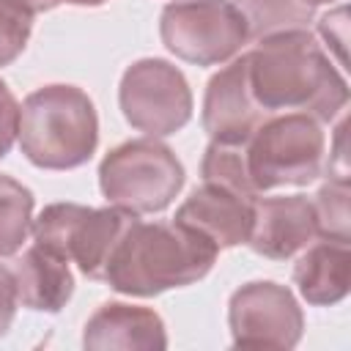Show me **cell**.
<instances>
[{"label":"cell","instance_id":"obj_21","mask_svg":"<svg viewBox=\"0 0 351 351\" xmlns=\"http://www.w3.org/2000/svg\"><path fill=\"white\" fill-rule=\"evenodd\" d=\"M19 104L14 93L0 82V159L11 151L16 134H19Z\"/></svg>","mask_w":351,"mask_h":351},{"label":"cell","instance_id":"obj_13","mask_svg":"<svg viewBox=\"0 0 351 351\" xmlns=\"http://www.w3.org/2000/svg\"><path fill=\"white\" fill-rule=\"evenodd\" d=\"M14 280L19 302L30 310L58 313L74 293V277L69 271V261L33 244L14 263Z\"/></svg>","mask_w":351,"mask_h":351},{"label":"cell","instance_id":"obj_22","mask_svg":"<svg viewBox=\"0 0 351 351\" xmlns=\"http://www.w3.org/2000/svg\"><path fill=\"white\" fill-rule=\"evenodd\" d=\"M321 36L326 38L329 47H335L340 66L346 63V38H348V22H346V5H337L321 19Z\"/></svg>","mask_w":351,"mask_h":351},{"label":"cell","instance_id":"obj_2","mask_svg":"<svg viewBox=\"0 0 351 351\" xmlns=\"http://www.w3.org/2000/svg\"><path fill=\"white\" fill-rule=\"evenodd\" d=\"M217 244L186 222L134 219L104 269V282L121 293L154 296L197 282L217 261Z\"/></svg>","mask_w":351,"mask_h":351},{"label":"cell","instance_id":"obj_25","mask_svg":"<svg viewBox=\"0 0 351 351\" xmlns=\"http://www.w3.org/2000/svg\"><path fill=\"white\" fill-rule=\"evenodd\" d=\"M5 3L19 5V8H25L27 14H41V11H49V8H55V5H60V3H66V0H5Z\"/></svg>","mask_w":351,"mask_h":351},{"label":"cell","instance_id":"obj_5","mask_svg":"<svg viewBox=\"0 0 351 351\" xmlns=\"http://www.w3.org/2000/svg\"><path fill=\"white\" fill-rule=\"evenodd\" d=\"M134 219L137 214L118 206L88 208L77 203H55L33 222V241L69 263H77L90 280H104L110 255Z\"/></svg>","mask_w":351,"mask_h":351},{"label":"cell","instance_id":"obj_16","mask_svg":"<svg viewBox=\"0 0 351 351\" xmlns=\"http://www.w3.org/2000/svg\"><path fill=\"white\" fill-rule=\"evenodd\" d=\"M233 5L241 11L250 36L266 38L302 30L313 19L318 0H233Z\"/></svg>","mask_w":351,"mask_h":351},{"label":"cell","instance_id":"obj_17","mask_svg":"<svg viewBox=\"0 0 351 351\" xmlns=\"http://www.w3.org/2000/svg\"><path fill=\"white\" fill-rule=\"evenodd\" d=\"M33 195L19 181L0 176V255H14L30 233Z\"/></svg>","mask_w":351,"mask_h":351},{"label":"cell","instance_id":"obj_7","mask_svg":"<svg viewBox=\"0 0 351 351\" xmlns=\"http://www.w3.org/2000/svg\"><path fill=\"white\" fill-rule=\"evenodd\" d=\"M165 47L197 66L228 60L250 38L241 11L230 0H178L162 11Z\"/></svg>","mask_w":351,"mask_h":351},{"label":"cell","instance_id":"obj_23","mask_svg":"<svg viewBox=\"0 0 351 351\" xmlns=\"http://www.w3.org/2000/svg\"><path fill=\"white\" fill-rule=\"evenodd\" d=\"M16 304H19V293H16L14 271L0 266V337L8 332V326L16 315Z\"/></svg>","mask_w":351,"mask_h":351},{"label":"cell","instance_id":"obj_8","mask_svg":"<svg viewBox=\"0 0 351 351\" xmlns=\"http://www.w3.org/2000/svg\"><path fill=\"white\" fill-rule=\"evenodd\" d=\"M121 110L134 129L165 137L189 121L192 93L184 74L170 63L140 60L121 80Z\"/></svg>","mask_w":351,"mask_h":351},{"label":"cell","instance_id":"obj_12","mask_svg":"<svg viewBox=\"0 0 351 351\" xmlns=\"http://www.w3.org/2000/svg\"><path fill=\"white\" fill-rule=\"evenodd\" d=\"M252 211H255V200L250 195L206 181L184 200L176 219L192 225L195 230L208 236L217 247H236L250 239Z\"/></svg>","mask_w":351,"mask_h":351},{"label":"cell","instance_id":"obj_27","mask_svg":"<svg viewBox=\"0 0 351 351\" xmlns=\"http://www.w3.org/2000/svg\"><path fill=\"white\" fill-rule=\"evenodd\" d=\"M321 3H332V0H318V5H321Z\"/></svg>","mask_w":351,"mask_h":351},{"label":"cell","instance_id":"obj_11","mask_svg":"<svg viewBox=\"0 0 351 351\" xmlns=\"http://www.w3.org/2000/svg\"><path fill=\"white\" fill-rule=\"evenodd\" d=\"M318 236L313 203L302 195L263 197L252 211V230L247 244L263 258H291Z\"/></svg>","mask_w":351,"mask_h":351},{"label":"cell","instance_id":"obj_24","mask_svg":"<svg viewBox=\"0 0 351 351\" xmlns=\"http://www.w3.org/2000/svg\"><path fill=\"white\" fill-rule=\"evenodd\" d=\"M329 178L332 181H343L348 184V154H346V123L337 126V137H335V151L329 156Z\"/></svg>","mask_w":351,"mask_h":351},{"label":"cell","instance_id":"obj_3","mask_svg":"<svg viewBox=\"0 0 351 351\" xmlns=\"http://www.w3.org/2000/svg\"><path fill=\"white\" fill-rule=\"evenodd\" d=\"M96 110L80 88L47 85L25 99L19 110V145L36 167H80L96 151Z\"/></svg>","mask_w":351,"mask_h":351},{"label":"cell","instance_id":"obj_19","mask_svg":"<svg viewBox=\"0 0 351 351\" xmlns=\"http://www.w3.org/2000/svg\"><path fill=\"white\" fill-rule=\"evenodd\" d=\"M313 211H315V225H318L321 236L337 239V241H348V222H351V214H348V184L329 178V184L315 195Z\"/></svg>","mask_w":351,"mask_h":351},{"label":"cell","instance_id":"obj_14","mask_svg":"<svg viewBox=\"0 0 351 351\" xmlns=\"http://www.w3.org/2000/svg\"><path fill=\"white\" fill-rule=\"evenodd\" d=\"M85 348H165V326L154 310L104 304L85 324Z\"/></svg>","mask_w":351,"mask_h":351},{"label":"cell","instance_id":"obj_10","mask_svg":"<svg viewBox=\"0 0 351 351\" xmlns=\"http://www.w3.org/2000/svg\"><path fill=\"white\" fill-rule=\"evenodd\" d=\"M269 115L252 96L247 55L222 69L206 90L203 129L219 143H247Z\"/></svg>","mask_w":351,"mask_h":351},{"label":"cell","instance_id":"obj_1","mask_svg":"<svg viewBox=\"0 0 351 351\" xmlns=\"http://www.w3.org/2000/svg\"><path fill=\"white\" fill-rule=\"evenodd\" d=\"M247 66L252 96L266 115L288 110L315 121H332L346 107V80L304 30L261 38L247 55Z\"/></svg>","mask_w":351,"mask_h":351},{"label":"cell","instance_id":"obj_20","mask_svg":"<svg viewBox=\"0 0 351 351\" xmlns=\"http://www.w3.org/2000/svg\"><path fill=\"white\" fill-rule=\"evenodd\" d=\"M33 14L0 0V66H8L27 44Z\"/></svg>","mask_w":351,"mask_h":351},{"label":"cell","instance_id":"obj_18","mask_svg":"<svg viewBox=\"0 0 351 351\" xmlns=\"http://www.w3.org/2000/svg\"><path fill=\"white\" fill-rule=\"evenodd\" d=\"M203 178L230 186L236 192H244L255 197L258 192L252 189L250 170H247V151L244 143H219L214 140L203 156Z\"/></svg>","mask_w":351,"mask_h":351},{"label":"cell","instance_id":"obj_26","mask_svg":"<svg viewBox=\"0 0 351 351\" xmlns=\"http://www.w3.org/2000/svg\"><path fill=\"white\" fill-rule=\"evenodd\" d=\"M66 3H74V5H101L104 0H66Z\"/></svg>","mask_w":351,"mask_h":351},{"label":"cell","instance_id":"obj_6","mask_svg":"<svg viewBox=\"0 0 351 351\" xmlns=\"http://www.w3.org/2000/svg\"><path fill=\"white\" fill-rule=\"evenodd\" d=\"M99 184L110 203L129 214H154L173 203L184 184V167L156 140H129L110 151L99 167Z\"/></svg>","mask_w":351,"mask_h":351},{"label":"cell","instance_id":"obj_15","mask_svg":"<svg viewBox=\"0 0 351 351\" xmlns=\"http://www.w3.org/2000/svg\"><path fill=\"white\" fill-rule=\"evenodd\" d=\"M293 280L310 304L340 302L348 293V282H351L348 241L326 239V241L310 247L299 258V263L293 269Z\"/></svg>","mask_w":351,"mask_h":351},{"label":"cell","instance_id":"obj_4","mask_svg":"<svg viewBox=\"0 0 351 351\" xmlns=\"http://www.w3.org/2000/svg\"><path fill=\"white\" fill-rule=\"evenodd\" d=\"M244 151L255 192L304 186L321 173L324 132L318 121L304 112L269 115L244 143Z\"/></svg>","mask_w":351,"mask_h":351},{"label":"cell","instance_id":"obj_9","mask_svg":"<svg viewBox=\"0 0 351 351\" xmlns=\"http://www.w3.org/2000/svg\"><path fill=\"white\" fill-rule=\"evenodd\" d=\"M230 332L236 346L291 348L302 337V310L277 282H250L230 299Z\"/></svg>","mask_w":351,"mask_h":351}]
</instances>
